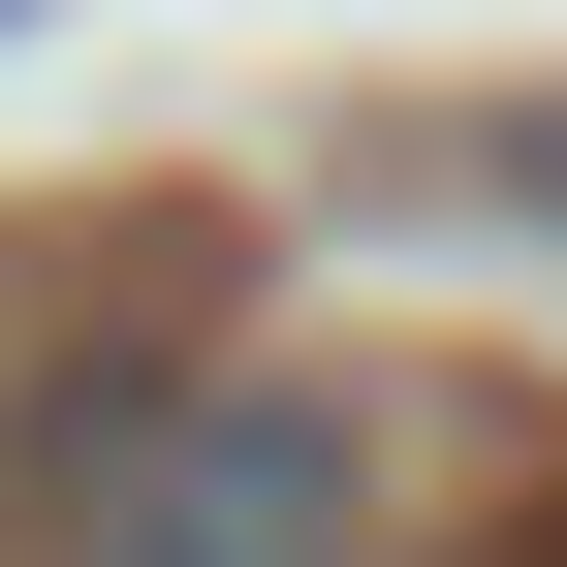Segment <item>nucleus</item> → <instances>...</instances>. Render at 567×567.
<instances>
[{
    "mask_svg": "<svg viewBox=\"0 0 567 567\" xmlns=\"http://www.w3.org/2000/svg\"><path fill=\"white\" fill-rule=\"evenodd\" d=\"M32 567H379V442H347V379H158L63 442Z\"/></svg>",
    "mask_w": 567,
    "mask_h": 567,
    "instance_id": "1",
    "label": "nucleus"
},
{
    "mask_svg": "<svg viewBox=\"0 0 567 567\" xmlns=\"http://www.w3.org/2000/svg\"><path fill=\"white\" fill-rule=\"evenodd\" d=\"M473 567H567V505H536V536H473Z\"/></svg>",
    "mask_w": 567,
    "mask_h": 567,
    "instance_id": "2",
    "label": "nucleus"
}]
</instances>
